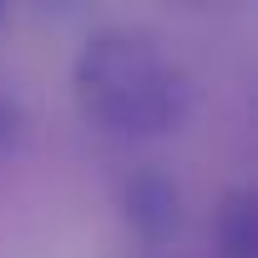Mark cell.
Listing matches in <instances>:
<instances>
[{
    "label": "cell",
    "mask_w": 258,
    "mask_h": 258,
    "mask_svg": "<svg viewBox=\"0 0 258 258\" xmlns=\"http://www.w3.org/2000/svg\"><path fill=\"white\" fill-rule=\"evenodd\" d=\"M76 106L106 137H167L192 106L182 66L147 31L106 26L86 36L71 66Z\"/></svg>",
    "instance_id": "6da1fadb"
},
{
    "label": "cell",
    "mask_w": 258,
    "mask_h": 258,
    "mask_svg": "<svg viewBox=\"0 0 258 258\" xmlns=\"http://www.w3.org/2000/svg\"><path fill=\"white\" fill-rule=\"evenodd\" d=\"M121 213L147 243H167L182 228V187L162 167H137L121 182Z\"/></svg>",
    "instance_id": "7a4b0ae2"
},
{
    "label": "cell",
    "mask_w": 258,
    "mask_h": 258,
    "mask_svg": "<svg viewBox=\"0 0 258 258\" xmlns=\"http://www.w3.org/2000/svg\"><path fill=\"white\" fill-rule=\"evenodd\" d=\"M213 253L218 258H258V198L248 187H228L213 208Z\"/></svg>",
    "instance_id": "3957f363"
},
{
    "label": "cell",
    "mask_w": 258,
    "mask_h": 258,
    "mask_svg": "<svg viewBox=\"0 0 258 258\" xmlns=\"http://www.w3.org/2000/svg\"><path fill=\"white\" fill-rule=\"evenodd\" d=\"M16 126H21V106L6 96V91H0V152H6L11 147V137H16Z\"/></svg>",
    "instance_id": "277c9868"
},
{
    "label": "cell",
    "mask_w": 258,
    "mask_h": 258,
    "mask_svg": "<svg viewBox=\"0 0 258 258\" xmlns=\"http://www.w3.org/2000/svg\"><path fill=\"white\" fill-rule=\"evenodd\" d=\"M0 16H6V6H0Z\"/></svg>",
    "instance_id": "5b68a950"
}]
</instances>
